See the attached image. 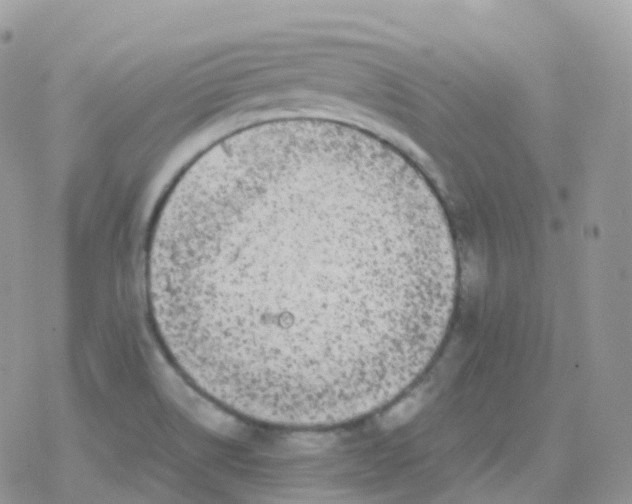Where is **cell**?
Instances as JSON below:
<instances>
[{
    "mask_svg": "<svg viewBox=\"0 0 632 504\" xmlns=\"http://www.w3.org/2000/svg\"><path fill=\"white\" fill-rule=\"evenodd\" d=\"M149 307L203 393L289 428L395 401L449 327L457 255L437 196L396 148L322 121L215 143L165 196L146 247Z\"/></svg>",
    "mask_w": 632,
    "mask_h": 504,
    "instance_id": "6da1fadb",
    "label": "cell"
}]
</instances>
